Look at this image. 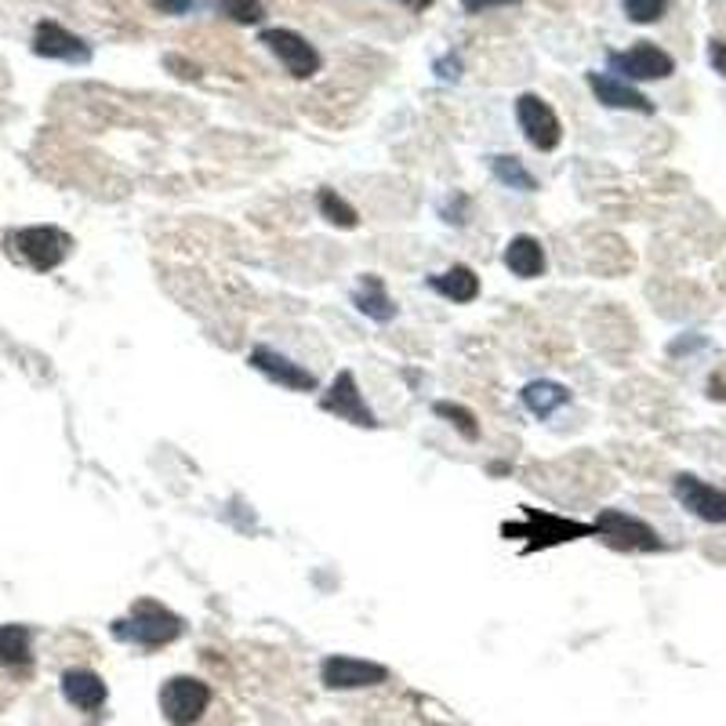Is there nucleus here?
Wrapping results in <instances>:
<instances>
[{"label":"nucleus","instance_id":"f257e3e1","mask_svg":"<svg viewBox=\"0 0 726 726\" xmlns=\"http://www.w3.org/2000/svg\"><path fill=\"white\" fill-rule=\"evenodd\" d=\"M182 628H186L182 617L168 611L164 603L146 596V600L131 603L127 617H116L110 633H113V639L131 643V647H138V650H160L182 636Z\"/></svg>","mask_w":726,"mask_h":726},{"label":"nucleus","instance_id":"f03ea898","mask_svg":"<svg viewBox=\"0 0 726 726\" xmlns=\"http://www.w3.org/2000/svg\"><path fill=\"white\" fill-rule=\"evenodd\" d=\"M4 244L22 266H30L33 272H52L69 258L74 236L63 233L58 225H26V230H11Z\"/></svg>","mask_w":726,"mask_h":726},{"label":"nucleus","instance_id":"7ed1b4c3","mask_svg":"<svg viewBox=\"0 0 726 726\" xmlns=\"http://www.w3.org/2000/svg\"><path fill=\"white\" fill-rule=\"evenodd\" d=\"M502 534H505L509 541H513V538H530L527 552H538V549H552V545H567V541L589 538L592 523H578V520H563V516H556V513H538V509H527V520H523V523H505Z\"/></svg>","mask_w":726,"mask_h":726},{"label":"nucleus","instance_id":"20e7f679","mask_svg":"<svg viewBox=\"0 0 726 726\" xmlns=\"http://www.w3.org/2000/svg\"><path fill=\"white\" fill-rule=\"evenodd\" d=\"M592 534L617 552H661L664 549L661 534L654 530L650 523H643L639 516H628L622 509H603L596 523H592Z\"/></svg>","mask_w":726,"mask_h":726},{"label":"nucleus","instance_id":"39448f33","mask_svg":"<svg viewBox=\"0 0 726 726\" xmlns=\"http://www.w3.org/2000/svg\"><path fill=\"white\" fill-rule=\"evenodd\" d=\"M211 708V686L197 675H171L160 686V712L171 726H193Z\"/></svg>","mask_w":726,"mask_h":726},{"label":"nucleus","instance_id":"423d86ee","mask_svg":"<svg viewBox=\"0 0 726 726\" xmlns=\"http://www.w3.org/2000/svg\"><path fill=\"white\" fill-rule=\"evenodd\" d=\"M258 44H266L269 52L277 55V63L288 69L294 80H309L320 74V52L302 37L299 30H288V26L261 30Z\"/></svg>","mask_w":726,"mask_h":726},{"label":"nucleus","instance_id":"0eeeda50","mask_svg":"<svg viewBox=\"0 0 726 726\" xmlns=\"http://www.w3.org/2000/svg\"><path fill=\"white\" fill-rule=\"evenodd\" d=\"M516 124L538 153H552L563 142V124H559L556 110L534 91H523L516 99Z\"/></svg>","mask_w":726,"mask_h":726},{"label":"nucleus","instance_id":"6e6552de","mask_svg":"<svg viewBox=\"0 0 726 726\" xmlns=\"http://www.w3.org/2000/svg\"><path fill=\"white\" fill-rule=\"evenodd\" d=\"M386 680H389L386 664L353 658V654H331V658L320 664V683L327 690H367V686H382Z\"/></svg>","mask_w":726,"mask_h":726},{"label":"nucleus","instance_id":"1a4fd4ad","mask_svg":"<svg viewBox=\"0 0 726 726\" xmlns=\"http://www.w3.org/2000/svg\"><path fill=\"white\" fill-rule=\"evenodd\" d=\"M606 63H611L614 77L628 80V85H633V80H664L675 74V58L647 41L628 47V52H611Z\"/></svg>","mask_w":726,"mask_h":726},{"label":"nucleus","instance_id":"9d476101","mask_svg":"<svg viewBox=\"0 0 726 726\" xmlns=\"http://www.w3.org/2000/svg\"><path fill=\"white\" fill-rule=\"evenodd\" d=\"M320 407L327 414H335V418L349 422V425H360V428H375L378 418L375 411L367 407L364 392H360V382H356L353 371H338L335 382L327 386V392L320 396Z\"/></svg>","mask_w":726,"mask_h":726},{"label":"nucleus","instance_id":"9b49d317","mask_svg":"<svg viewBox=\"0 0 726 726\" xmlns=\"http://www.w3.org/2000/svg\"><path fill=\"white\" fill-rule=\"evenodd\" d=\"M672 494L690 516H697L705 523H726V491L723 487H712L705 480H697V476L683 472L672 480Z\"/></svg>","mask_w":726,"mask_h":726},{"label":"nucleus","instance_id":"f8f14e48","mask_svg":"<svg viewBox=\"0 0 726 726\" xmlns=\"http://www.w3.org/2000/svg\"><path fill=\"white\" fill-rule=\"evenodd\" d=\"M247 364H252L258 375H266L269 382H277V386L291 389V392H316V389H320L316 375L309 371V367L294 364L291 356L269 349V345H258V349H252Z\"/></svg>","mask_w":726,"mask_h":726},{"label":"nucleus","instance_id":"ddd939ff","mask_svg":"<svg viewBox=\"0 0 726 726\" xmlns=\"http://www.w3.org/2000/svg\"><path fill=\"white\" fill-rule=\"evenodd\" d=\"M33 55L55 58V63H74V66L91 63V47L80 41L77 33H69L66 26H58L52 19L37 22V30H33Z\"/></svg>","mask_w":726,"mask_h":726},{"label":"nucleus","instance_id":"4468645a","mask_svg":"<svg viewBox=\"0 0 726 726\" xmlns=\"http://www.w3.org/2000/svg\"><path fill=\"white\" fill-rule=\"evenodd\" d=\"M589 88L596 94V102H603L606 110H633L650 116L654 113V102L647 99L643 91H636L628 80L614 77V74H589Z\"/></svg>","mask_w":726,"mask_h":726},{"label":"nucleus","instance_id":"2eb2a0df","mask_svg":"<svg viewBox=\"0 0 726 726\" xmlns=\"http://www.w3.org/2000/svg\"><path fill=\"white\" fill-rule=\"evenodd\" d=\"M63 697L74 705L77 712H99L105 705V697H110V686L99 672L91 669H69L63 672Z\"/></svg>","mask_w":726,"mask_h":726},{"label":"nucleus","instance_id":"dca6fc26","mask_svg":"<svg viewBox=\"0 0 726 726\" xmlns=\"http://www.w3.org/2000/svg\"><path fill=\"white\" fill-rule=\"evenodd\" d=\"M502 261H505V269L520 280H538L545 272V266H549V258H545V244L530 233L513 236V241L505 244Z\"/></svg>","mask_w":726,"mask_h":726},{"label":"nucleus","instance_id":"f3484780","mask_svg":"<svg viewBox=\"0 0 726 726\" xmlns=\"http://www.w3.org/2000/svg\"><path fill=\"white\" fill-rule=\"evenodd\" d=\"M428 291H436L439 299L455 302V305H469L480 299V277L469 266H450L436 277H428Z\"/></svg>","mask_w":726,"mask_h":726},{"label":"nucleus","instance_id":"a211bd4d","mask_svg":"<svg viewBox=\"0 0 726 726\" xmlns=\"http://www.w3.org/2000/svg\"><path fill=\"white\" fill-rule=\"evenodd\" d=\"M353 305L360 309L367 320H375V324H389V320H396V302L389 299L382 277H375V272H367L360 280V288L353 291Z\"/></svg>","mask_w":726,"mask_h":726},{"label":"nucleus","instance_id":"6ab92c4d","mask_svg":"<svg viewBox=\"0 0 726 726\" xmlns=\"http://www.w3.org/2000/svg\"><path fill=\"white\" fill-rule=\"evenodd\" d=\"M523 407H527L534 418H552L559 407H567L570 403V389L559 386V382H549V378H538V382H527L520 392Z\"/></svg>","mask_w":726,"mask_h":726},{"label":"nucleus","instance_id":"aec40b11","mask_svg":"<svg viewBox=\"0 0 726 726\" xmlns=\"http://www.w3.org/2000/svg\"><path fill=\"white\" fill-rule=\"evenodd\" d=\"M33 664V628L0 625V669H26Z\"/></svg>","mask_w":726,"mask_h":726},{"label":"nucleus","instance_id":"412c9836","mask_svg":"<svg viewBox=\"0 0 726 726\" xmlns=\"http://www.w3.org/2000/svg\"><path fill=\"white\" fill-rule=\"evenodd\" d=\"M491 175L505 189H520V193H534V189H538V178L523 168L520 157H509V153H498V157H491Z\"/></svg>","mask_w":726,"mask_h":726},{"label":"nucleus","instance_id":"4be33fe9","mask_svg":"<svg viewBox=\"0 0 726 726\" xmlns=\"http://www.w3.org/2000/svg\"><path fill=\"white\" fill-rule=\"evenodd\" d=\"M316 211H320V219H327L331 225H338V230H356V225H360V214H356L349 200L338 197V189H320Z\"/></svg>","mask_w":726,"mask_h":726},{"label":"nucleus","instance_id":"5701e85b","mask_svg":"<svg viewBox=\"0 0 726 726\" xmlns=\"http://www.w3.org/2000/svg\"><path fill=\"white\" fill-rule=\"evenodd\" d=\"M433 414H436V418H444L461 439H469V444L480 439V422H476V414L469 407H461V403L439 400V403H433Z\"/></svg>","mask_w":726,"mask_h":726},{"label":"nucleus","instance_id":"b1692460","mask_svg":"<svg viewBox=\"0 0 726 726\" xmlns=\"http://www.w3.org/2000/svg\"><path fill=\"white\" fill-rule=\"evenodd\" d=\"M222 15H230L233 22H241V26H255V22L266 19V8L258 4V0H219Z\"/></svg>","mask_w":726,"mask_h":726},{"label":"nucleus","instance_id":"393cba45","mask_svg":"<svg viewBox=\"0 0 726 726\" xmlns=\"http://www.w3.org/2000/svg\"><path fill=\"white\" fill-rule=\"evenodd\" d=\"M622 8L636 26H650V22H658L664 15L669 0H622Z\"/></svg>","mask_w":726,"mask_h":726},{"label":"nucleus","instance_id":"a878e982","mask_svg":"<svg viewBox=\"0 0 726 726\" xmlns=\"http://www.w3.org/2000/svg\"><path fill=\"white\" fill-rule=\"evenodd\" d=\"M153 11H160V15H193V11L204 8V0H146Z\"/></svg>","mask_w":726,"mask_h":726},{"label":"nucleus","instance_id":"bb28decb","mask_svg":"<svg viewBox=\"0 0 726 726\" xmlns=\"http://www.w3.org/2000/svg\"><path fill=\"white\" fill-rule=\"evenodd\" d=\"M520 0H461V8L469 11V15H483V11H494V8H513Z\"/></svg>","mask_w":726,"mask_h":726},{"label":"nucleus","instance_id":"cd10ccee","mask_svg":"<svg viewBox=\"0 0 726 726\" xmlns=\"http://www.w3.org/2000/svg\"><path fill=\"white\" fill-rule=\"evenodd\" d=\"M708 63H712L716 74L726 77V37H716V41L708 44Z\"/></svg>","mask_w":726,"mask_h":726},{"label":"nucleus","instance_id":"c85d7f7f","mask_svg":"<svg viewBox=\"0 0 726 726\" xmlns=\"http://www.w3.org/2000/svg\"><path fill=\"white\" fill-rule=\"evenodd\" d=\"M436 74L444 77V80H458L461 63H458V58H444V63H436Z\"/></svg>","mask_w":726,"mask_h":726},{"label":"nucleus","instance_id":"c756f323","mask_svg":"<svg viewBox=\"0 0 726 726\" xmlns=\"http://www.w3.org/2000/svg\"><path fill=\"white\" fill-rule=\"evenodd\" d=\"M396 4H403V8H411V11H425L433 0H396Z\"/></svg>","mask_w":726,"mask_h":726}]
</instances>
